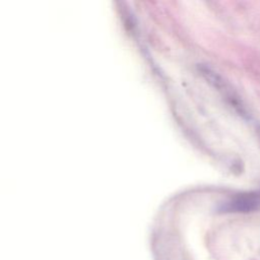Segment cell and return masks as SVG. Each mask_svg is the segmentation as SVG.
I'll use <instances>...</instances> for the list:
<instances>
[{"label": "cell", "mask_w": 260, "mask_h": 260, "mask_svg": "<svg viewBox=\"0 0 260 260\" xmlns=\"http://www.w3.org/2000/svg\"><path fill=\"white\" fill-rule=\"evenodd\" d=\"M258 205H260V194L254 192L238 198L233 203V208L240 211H249L254 210Z\"/></svg>", "instance_id": "1"}]
</instances>
